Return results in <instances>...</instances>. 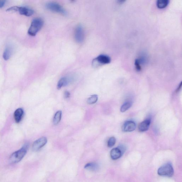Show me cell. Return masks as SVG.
<instances>
[{
    "label": "cell",
    "instance_id": "21",
    "mask_svg": "<svg viewBox=\"0 0 182 182\" xmlns=\"http://www.w3.org/2000/svg\"><path fill=\"white\" fill-rule=\"evenodd\" d=\"M116 139L114 137H112L110 138L108 141L107 146L109 147H112L115 144Z\"/></svg>",
    "mask_w": 182,
    "mask_h": 182
},
{
    "label": "cell",
    "instance_id": "6",
    "mask_svg": "<svg viewBox=\"0 0 182 182\" xmlns=\"http://www.w3.org/2000/svg\"><path fill=\"white\" fill-rule=\"evenodd\" d=\"M111 59L108 55L102 54L98 55L92 60V65L93 66L106 65L110 63Z\"/></svg>",
    "mask_w": 182,
    "mask_h": 182
},
{
    "label": "cell",
    "instance_id": "22",
    "mask_svg": "<svg viewBox=\"0 0 182 182\" xmlns=\"http://www.w3.org/2000/svg\"><path fill=\"white\" fill-rule=\"evenodd\" d=\"M70 94L68 91H65L64 93V97L65 98H68L70 97Z\"/></svg>",
    "mask_w": 182,
    "mask_h": 182
},
{
    "label": "cell",
    "instance_id": "4",
    "mask_svg": "<svg viewBox=\"0 0 182 182\" xmlns=\"http://www.w3.org/2000/svg\"><path fill=\"white\" fill-rule=\"evenodd\" d=\"M7 12H16L20 14L26 16H30L33 15L34 11L30 8L25 7H19L18 6H12L6 10Z\"/></svg>",
    "mask_w": 182,
    "mask_h": 182
},
{
    "label": "cell",
    "instance_id": "3",
    "mask_svg": "<svg viewBox=\"0 0 182 182\" xmlns=\"http://www.w3.org/2000/svg\"><path fill=\"white\" fill-rule=\"evenodd\" d=\"M174 173L173 167L171 163H167L163 165L158 170V174L162 176H172Z\"/></svg>",
    "mask_w": 182,
    "mask_h": 182
},
{
    "label": "cell",
    "instance_id": "1",
    "mask_svg": "<svg viewBox=\"0 0 182 182\" xmlns=\"http://www.w3.org/2000/svg\"><path fill=\"white\" fill-rule=\"evenodd\" d=\"M28 148V144L24 145L21 149L15 151L11 155L9 161L12 164H16L19 162L26 155Z\"/></svg>",
    "mask_w": 182,
    "mask_h": 182
},
{
    "label": "cell",
    "instance_id": "8",
    "mask_svg": "<svg viewBox=\"0 0 182 182\" xmlns=\"http://www.w3.org/2000/svg\"><path fill=\"white\" fill-rule=\"evenodd\" d=\"M48 140L45 137H42L34 141L33 145V151H36L39 150L47 144Z\"/></svg>",
    "mask_w": 182,
    "mask_h": 182
},
{
    "label": "cell",
    "instance_id": "18",
    "mask_svg": "<svg viewBox=\"0 0 182 182\" xmlns=\"http://www.w3.org/2000/svg\"><path fill=\"white\" fill-rule=\"evenodd\" d=\"M98 100V96L97 95H94L90 96V97L87 99V102L89 104H93L97 102Z\"/></svg>",
    "mask_w": 182,
    "mask_h": 182
},
{
    "label": "cell",
    "instance_id": "14",
    "mask_svg": "<svg viewBox=\"0 0 182 182\" xmlns=\"http://www.w3.org/2000/svg\"><path fill=\"white\" fill-rule=\"evenodd\" d=\"M13 52V48L11 46H8L4 50L3 53V57L5 60H7L9 59L11 57Z\"/></svg>",
    "mask_w": 182,
    "mask_h": 182
},
{
    "label": "cell",
    "instance_id": "16",
    "mask_svg": "<svg viewBox=\"0 0 182 182\" xmlns=\"http://www.w3.org/2000/svg\"><path fill=\"white\" fill-rule=\"evenodd\" d=\"M169 1L168 0H158L156 2V6L160 9L166 8L169 4Z\"/></svg>",
    "mask_w": 182,
    "mask_h": 182
},
{
    "label": "cell",
    "instance_id": "9",
    "mask_svg": "<svg viewBox=\"0 0 182 182\" xmlns=\"http://www.w3.org/2000/svg\"><path fill=\"white\" fill-rule=\"evenodd\" d=\"M124 152V149L116 148L112 150L110 152L111 158L113 160H117L120 158Z\"/></svg>",
    "mask_w": 182,
    "mask_h": 182
},
{
    "label": "cell",
    "instance_id": "17",
    "mask_svg": "<svg viewBox=\"0 0 182 182\" xmlns=\"http://www.w3.org/2000/svg\"><path fill=\"white\" fill-rule=\"evenodd\" d=\"M62 112L61 111H58L55 113L54 116L53 122L55 125H57L59 123L61 120Z\"/></svg>",
    "mask_w": 182,
    "mask_h": 182
},
{
    "label": "cell",
    "instance_id": "23",
    "mask_svg": "<svg viewBox=\"0 0 182 182\" xmlns=\"http://www.w3.org/2000/svg\"><path fill=\"white\" fill-rule=\"evenodd\" d=\"M6 2V1H0V8H3Z\"/></svg>",
    "mask_w": 182,
    "mask_h": 182
},
{
    "label": "cell",
    "instance_id": "5",
    "mask_svg": "<svg viewBox=\"0 0 182 182\" xmlns=\"http://www.w3.org/2000/svg\"><path fill=\"white\" fill-rule=\"evenodd\" d=\"M45 6L47 9L54 12L59 13L63 15L67 14L66 11L58 3L55 2L48 3L45 5Z\"/></svg>",
    "mask_w": 182,
    "mask_h": 182
},
{
    "label": "cell",
    "instance_id": "12",
    "mask_svg": "<svg viewBox=\"0 0 182 182\" xmlns=\"http://www.w3.org/2000/svg\"><path fill=\"white\" fill-rule=\"evenodd\" d=\"M151 120L150 119H146L139 124V129L140 132H145L149 129L151 124Z\"/></svg>",
    "mask_w": 182,
    "mask_h": 182
},
{
    "label": "cell",
    "instance_id": "2",
    "mask_svg": "<svg viewBox=\"0 0 182 182\" xmlns=\"http://www.w3.org/2000/svg\"><path fill=\"white\" fill-rule=\"evenodd\" d=\"M43 24V21L41 18H36L33 19L28 30V35L31 36H35L41 29Z\"/></svg>",
    "mask_w": 182,
    "mask_h": 182
},
{
    "label": "cell",
    "instance_id": "24",
    "mask_svg": "<svg viewBox=\"0 0 182 182\" xmlns=\"http://www.w3.org/2000/svg\"><path fill=\"white\" fill-rule=\"evenodd\" d=\"M181 87H182V82H181V83H180L179 85V86H178L177 89H176V92H178V91H179L180 89H181Z\"/></svg>",
    "mask_w": 182,
    "mask_h": 182
},
{
    "label": "cell",
    "instance_id": "13",
    "mask_svg": "<svg viewBox=\"0 0 182 182\" xmlns=\"http://www.w3.org/2000/svg\"><path fill=\"white\" fill-rule=\"evenodd\" d=\"M23 109L18 108L16 110L14 113V118L16 123L21 122L23 117Z\"/></svg>",
    "mask_w": 182,
    "mask_h": 182
},
{
    "label": "cell",
    "instance_id": "15",
    "mask_svg": "<svg viewBox=\"0 0 182 182\" xmlns=\"http://www.w3.org/2000/svg\"><path fill=\"white\" fill-rule=\"evenodd\" d=\"M99 165L97 163L94 162L89 163L85 165L84 168L92 171H96L98 170Z\"/></svg>",
    "mask_w": 182,
    "mask_h": 182
},
{
    "label": "cell",
    "instance_id": "7",
    "mask_svg": "<svg viewBox=\"0 0 182 182\" xmlns=\"http://www.w3.org/2000/svg\"><path fill=\"white\" fill-rule=\"evenodd\" d=\"M85 38L84 30L81 25H78L76 28L75 31V38L77 43H82Z\"/></svg>",
    "mask_w": 182,
    "mask_h": 182
},
{
    "label": "cell",
    "instance_id": "19",
    "mask_svg": "<svg viewBox=\"0 0 182 182\" xmlns=\"http://www.w3.org/2000/svg\"><path fill=\"white\" fill-rule=\"evenodd\" d=\"M142 60L141 58H138L135 60V66L136 70L138 71H140L141 70V65L142 63Z\"/></svg>",
    "mask_w": 182,
    "mask_h": 182
},
{
    "label": "cell",
    "instance_id": "11",
    "mask_svg": "<svg viewBox=\"0 0 182 182\" xmlns=\"http://www.w3.org/2000/svg\"><path fill=\"white\" fill-rule=\"evenodd\" d=\"M73 78L69 77H62L60 80H59L57 85V88L58 89H60L62 87H65L70 82H72Z\"/></svg>",
    "mask_w": 182,
    "mask_h": 182
},
{
    "label": "cell",
    "instance_id": "20",
    "mask_svg": "<svg viewBox=\"0 0 182 182\" xmlns=\"http://www.w3.org/2000/svg\"><path fill=\"white\" fill-rule=\"evenodd\" d=\"M132 104L130 102H126L123 104L121 107L120 111L122 112H124L127 111L131 107Z\"/></svg>",
    "mask_w": 182,
    "mask_h": 182
},
{
    "label": "cell",
    "instance_id": "10",
    "mask_svg": "<svg viewBox=\"0 0 182 182\" xmlns=\"http://www.w3.org/2000/svg\"><path fill=\"white\" fill-rule=\"evenodd\" d=\"M136 124L134 121H127L122 126L123 131L125 132H131L134 131L136 129Z\"/></svg>",
    "mask_w": 182,
    "mask_h": 182
}]
</instances>
